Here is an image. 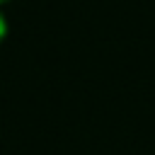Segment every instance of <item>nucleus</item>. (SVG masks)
Segmentation results:
<instances>
[{
    "label": "nucleus",
    "instance_id": "nucleus-2",
    "mask_svg": "<svg viewBox=\"0 0 155 155\" xmlns=\"http://www.w3.org/2000/svg\"><path fill=\"white\" fill-rule=\"evenodd\" d=\"M5 2H10V0H0V5H5Z\"/></svg>",
    "mask_w": 155,
    "mask_h": 155
},
{
    "label": "nucleus",
    "instance_id": "nucleus-1",
    "mask_svg": "<svg viewBox=\"0 0 155 155\" xmlns=\"http://www.w3.org/2000/svg\"><path fill=\"white\" fill-rule=\"evenodd\" d=\"M5 36H7V19H5V15L0 10V44L5 41Z\"/></svg>",
    "mask_w": 155,
    "mask_h": 155
}]
</instances>
